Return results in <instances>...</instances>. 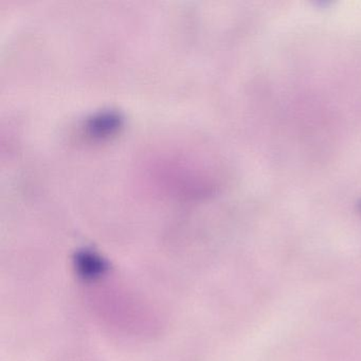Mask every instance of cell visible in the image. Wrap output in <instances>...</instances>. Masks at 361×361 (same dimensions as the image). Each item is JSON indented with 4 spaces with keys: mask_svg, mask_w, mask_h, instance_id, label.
Segmentation results:
<instances>
[{
    "mask_svg": "<svg viewBox=\"0 0 361 361\" xmlns=\"http://www.w3.org/2000/svg\"><path fill=\"white\" fill-rule=\"evenodd\" d=\"M123 123L121 115L115 111L96 114L86 122V133L92 138H107L118 132Z\"/></svg>",
    "mask_w": 361,
    "mask_h": 361,
    "instance_id": "1",
    "label": "cell"
},
{
    "mask_svg": "<svg viewBox=\"0 0 361 361\" xmlns=\"http://www.w3.org/2000/svg\"><path fill=\"white\" fill-rule=\"evenodd\" d=\"M360 207H361V204H360Z\"/></svg>",
    "mask_w": 361,
    "mask_h": 361,
    "instance_id": "2",
    "label": "cell"
}]
</instances>
